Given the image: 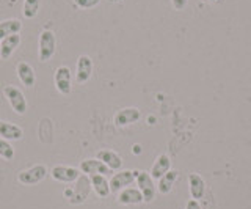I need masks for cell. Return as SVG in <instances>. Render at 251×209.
Listing matches in <instances>:
<instances>
[{
  "label": "cell",
  "instance_id": "1",
  "mask_svg": "<svg viewBox=\"0 0 251 209\" xmlns=\"http://www.w3.org/2000/svg\"><path fill=\"white\" fill-rule=\"evenodd\" d=\"M55 48H57V38H55V33L52 30H43L39 33V40H38V57L39 61H49L53 53H55Z\"/></svg>",
  "mask_w": 251,
  "mask_h": 209
},
{
  "label": "cell",
  "instance_id": "2",
  "mask_svg": "<svg viewBox=\"0 0 251 209\" xmlns=\"http://www.w3.org/2000/svg\"><path fill=\"white\" fill-rule=\"evenodd\" d=\"M3 96L6 98V101L10 103L11 109L18 113V115H24L28 109L27 99L24 96V93L21 88L14 87V85H5L3 87Z\"/></svg>",
  "mask_w": 251,
  "mask_h": 209
},
{
  "label": "cell",
  "instance_id": "3",
  "mask_svg": "<svg viewBox=\"0 0 251 209\" xmlns=\"http://www.w3.org/2000/svg\"><path fill=\"white\" fill-rule=\"evenodd\" d=\"M137 184H138V189L143 195L145 203H151V201L155 198V193H157V185L154 184V180L149 172H138L137 173Z\"/></svg>",
  "mask_w": 251,
  "mask_h": 209
},
{
  "label": "cell",
  "instance_id": "4",
  "mask_svg": "<svg viewBox=\"0 0 251 209\" xmlns=\"http://www.w3.org/2000/svg\"><path fill=\"white\" fill-rule=\"evenodd\" d=\"M47 176V168L46 165H33L27 170H22L18 175V181L24 185H35L38 183H41L44 178Z\"/></svg>",
  "mask_w": 251,
  "mask_h": 209
},
{
  "label": "cell",
  "instance_id": "5",
  "mask_svg": "<svg viewBox=\"0 0 251 209\" xmlns=\"http://www.w3.org/2000/svg\"><path fill=\"white\" fill-rule=\"evenodd\" d=\"M137 173L138 170L135 172H132V170H121V172H118L112 176V180H110V190L112 192H121L123 189L129 187V185L137 180Z\"/></svg>",
  "mask_w": 251,
  "mask_h": 209
},
{
  "label": "cell",
  "instance_id": "6",
  "mask_svg": "<svg viewBox=\"0 0 251 209\" xmlns=\"http://www.w3.org/2000/svg\"><path fill=\"white\" fill-rule=\"evenodd\" d=\"M53 82H55V88L58 90L60 95H69L71 93V82H73V77H71V69L68 66H58L55 69L53 74Z\"/></svg>",
  "mask_w": 251,
  "mask_h": 209
},
{
  "label": "cell",
  "instance_id": "7",
  "mask_svg": "<svg viewBox=\"0 0 251 209\" xmlns=\"http://www.w3.org/2000/svg\"><path fill=\"white\" fill-rule=\"evenodd\" d=\"M141 117L140 110L137 107H124V109L118 110L116 115H115V125L120 126V128H124V126H129V125H133V123H137Z\"/></svg>",
  "mask_w": 251,
  "mask_h": 209
},
{
  "label": "cell",
  "instance_id": "8",
  "mask_svg": "<svg viewBox=\"0 0 251 209\" xmlns=\"http://www.w3.org/2000/svg\"><path fill=\"white\" fill-rule=\"evenodd\" d=\"M93 76V60L88 55H80L77 58L75 79L78 83H86Z\"/></svg>",
  "mask_w": 251,
  "mask_h": 209
},
{
  "label": "cell",
  "instance_id": "9",
  "mask_svg": "<svg viewBox=\"0 0 251 209\" xmlns=\"http://www.w3.org/2000/svg\"><path fill=\"white\" fill-rule=\"evenodd\" d=\"M80 172L93 176V175H110L113 170H110L104 162L99 160V159H85L82 164H80Z\"/></svg>",
  "mask_w": 251,
  "mask_h": 209
},
{
  "label": "cell",
  "instance_id": "10",
  "mask_svg": "<svg viewBox=\"0 0 251 209\" xmlns=\"http://www.w3.org/2000/svg\"><path fill=\"white\" fill-rule=\"evenodd\" d=\"M50 175L55 181L66 184V183H74L80 173H78V168L69 167V165H57L50 170Z\"/></svg>",
  "mask_w": 251,
  "mask_h": 209
},
{
  "label": "cell",
  "instance_id": "11",
  "mask_svg": "<svg viewBox=\"0 0 251 209\" xmlns=\"http://www.w3.org/2000/svg\"><path fill=\"white\" fill-rule=\"evenodd\" d=\"M16 73H18L19 80L22 82V85H25L27 88L35 87L36 82V76H35V69L27 61H19L18 66H16Z\"/></svg>",
  "mask_w": 251,
  "mask_h": 209
},
{
  "label": "cell",
  "instance_id": "12",
  "mask_svg": "<svg viewBox=\"0 0 251 209\" xmlns=\"http://www.w3.org/2000/svg\"><path fill=\"white\" fill-rule=\"evenodd\" d=\"M19 44H21V33H14L3 38L0 41V57L3 60H8L13 55V52L19 48Z\"/></svg>",
  "mask_w": 251,
  "mask_h": 209
},
{
  "label": "cell",
  "instance_id": "13",
  "mask_svg": "<svg viewBox=\"0 0 251 209\" xmlns=\"http://www.w3.org/2000/svg\"><path fill=\"white\" fill-rule=\"evenodd\" d=\"M24 137V131L21 126L14 125L11 121H0V138L5 140H21Z\"/></svg>",
  "mask_w": 251,
  "mask_h": 209
},
{
  "label": "cell",
  "instance_id": "14",
  "mask_svg": "<svg viewBox=\"0 0 251 209\" xmlns=\"http://www.w3.org/2000/svg\"><path fill=\"white\" fill-rule=\"evenodd\" d=\"M188 189H190V195L193 200H201L206 193V183H204L202 176L198 173L188 175Z\"/></svg>",
  "mask_w": 251,
  "mask_h": 209
},
{
  "label": "cell",
  "instance_id": "15",
  "mask_svg": "<svg viewBox=\"0 0 251 209\" xmlns=\"http://www.w3.org/2000/svg\"><path fill=\"white\" fill-rule=\"evenodd\" d=\"M118 203L120 205H140V203H145V200H143V195H141L140 189L126 187L120 192V195H118Z\"/></svg>",
  "mask_w": 251,
  "mask_h": 209
},
{
  "label": "cell",
  "instance_id": "16",
  "mask_svg": "<svg viewBox=\"0 0 251 209\" xmlns=\"http://www.w3.org/2000/svg\"><path fill=\"white\" fill-rule=\"evenodd\" d=\"M170 170H171V159L167 156V154H160V156L155 159L154 165H152L151 172H149V173H151L152 180L159 181L165 173L170 172Z\"/></svg>",
  "mask_w": 251,
  "mask_h": 209
},
{
  "label": "cell",
  "instance_id": "17",
  "mask_svg": "<svg viewBox=\"0 0 251 209\" xmlns=\"http://www.w3.org/2000/svg\"><path fill=\"white\" fill-rule=\"evenodd\" d=\"M96 159L102 160L110 170H120L123 167V159L120 154L110 150H102L96 154Z\"/></svg>",
  "mask_w": 251,
  "mask_h": 209
},
{
  "label": "cell",
  "instance_id": "18",
  "mask_svg": "<svg viewBox=\"0 0 251 209\" xmlns=\"http://www.w3.org/2000/svg\"><path fill=\"white\" fill-rule=\"evenodd\" d=\"M21 30H22V22L19 19L10 18V19L0 21V41L10 35L21 33Z\"/></svg>",
  "mask_w": 251,
  "mask_h": 209
},
{
  "label": "cell",
  "instance_id": "19",
  "mask_svg": "<svg viewBox=\"0 0 251 209\" xmlns=\"http://www.w3.org/2000/svg\"><path fill=\"white\" fill-rule=\"evenodd\" d=\"M177 176H179V172L177 170H170L168 173H165L160 180H159V185H157V190H159L162 195H167V193L171 192L173 189V185H175L176 180H177Z\"/></svg>",
  "mask_w": 251,
  "mask_h": 209
},
{
  "label": "cell",
  "instance_id": "20",
  "mask_svg": "<svg viewBox=\"0 0 251 209\" xmlns=\"http://www.w3.org/2000/svg\"><path fill=\"white\" fill-rule=\"evenodd\" d=\"M90 178H91L93 189H94V192H96L99 197L105 198V197L110 195V192H112V190H110V183L105 180L104 175H93Z\"/></svg>",
  "mask_w": 251,
  "mask_h": 209
},
{
  "label": "cell",
  "instance_id": "21",
  "mask_svg": "<svg viewBox=\"0 0 251 209\" xmlns=\"http://www.w3.org/2000/svg\"><path fill=\"white\" fill-rule=\"evenodd\" d=\"M39 8H41V0H24V6H22L24 18L33 19L39 13Z\"/></svg>",
  "mask_w": 251,
  "mask_h": 209
},
{
  "label": "cell",
  "instance_id": "22",
  "mask_svg": "<svg viewBox=\"0 0 251 209\" xmlns=\"http://www.w3.org/2000/svg\"><path fill=\"white\" fill-rule=\"evenodd\" d=\"M0 157L8 159V160L14 157V148L10 142L5 140V138H0Z\"/></svg>",
  "mask_w": 251,
  "mask_h": 209
},
{
  "label": "cell",
  "instance_id": "23",
  "mask_svg": "<svg viewBox=\"0 0 251 209\" xmlns=\"http://www.w3.org/2000/svg\"><path fill=\"white\" fill-rule=\"evenodd\" d=\"M74 3L78 8L90 10V8H94V6H98L100 3V0H74Z\"/></svg>",
  "mask_w": 251,
  "mask_h": 209
},
{
  "label": "cell",
  "instance_id": "24",
  "mask_svg": "<svg viewBox=\"0 0 251 209\" xmlns=\"http://www.w3.org/2000/svg\"><path fill=\"white\" fill-rule=\"evenodd\" d=\"M187 3H188V0H171L173 8H175L176 11H182L187 6Z\"/></svg>",
  "mask_w": 251,
  "mask_h": 209
},
{
  "label": "cell",
  "instance_id": "25",
  "mask_svg": "<svg viewBox=\"0 0 251 209\" xmlns=\"http://www.w3.org/2000/svg\"><path fill=\"white\" fill-rule=\"evenodd\" d=\"M187 209H202L201 205L198 203V200H188L187 201Z\"/></svg>",
  "mask_w": 251,
  "mask_h": 209
}]
</instances>
